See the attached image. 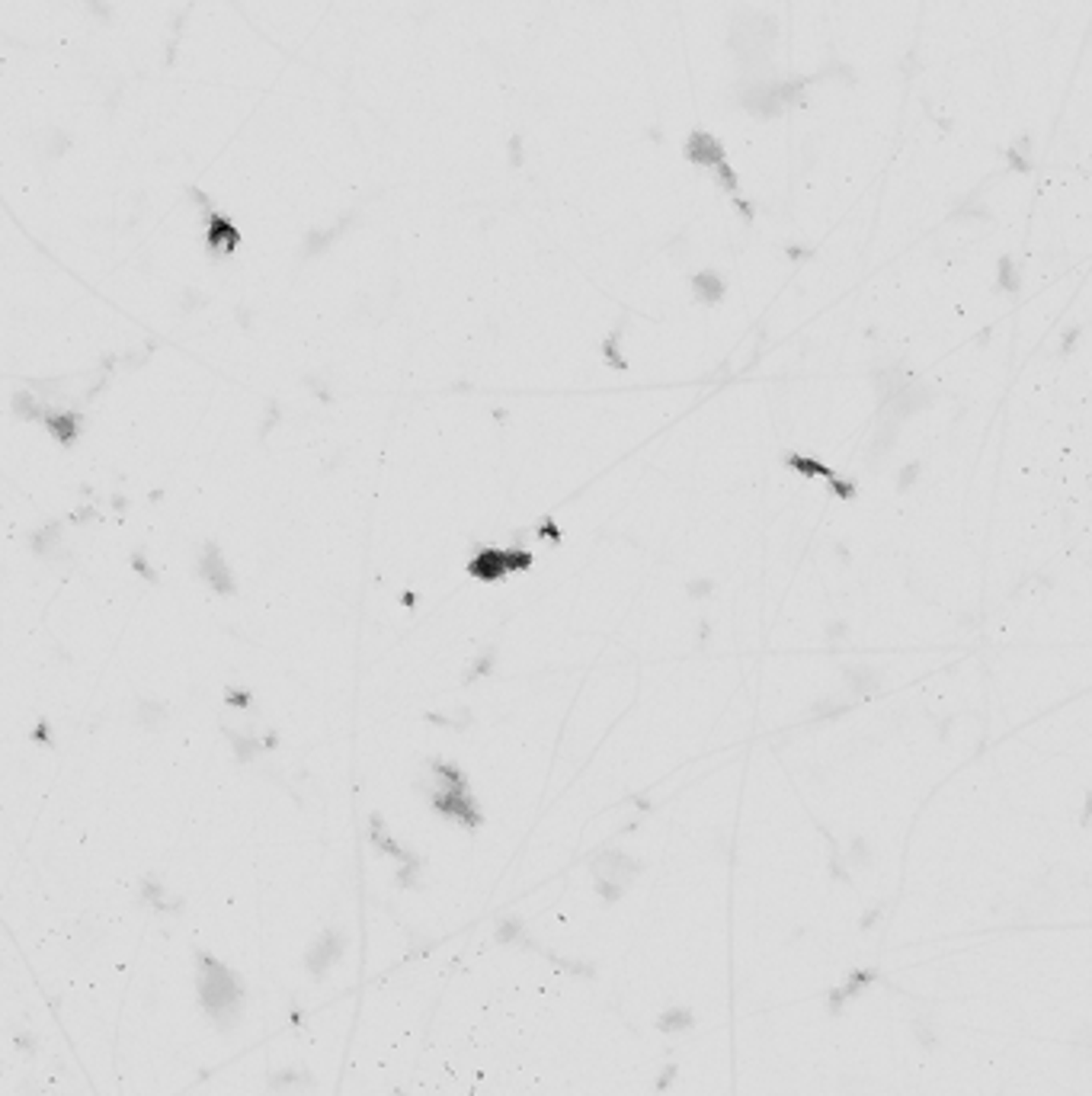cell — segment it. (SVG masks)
Returning <instances> with one entry per match:
<instances>
[{"label": "cell", "mask_w": 1092, "mask_h": 1096, "mask_svg": "<svg viewBox=\"0 0 1092 1096\" xmlns=\"http://www.w3.org/2000/svg\"><path fill=\"white\" fill-rule=\"evenodd\" d=\"M689 158L692 160H702V164H714V160H721V145L711 138V135H692V142H689Z\"/></svg>", "instance_id": "cell-1"}]
</instances>
